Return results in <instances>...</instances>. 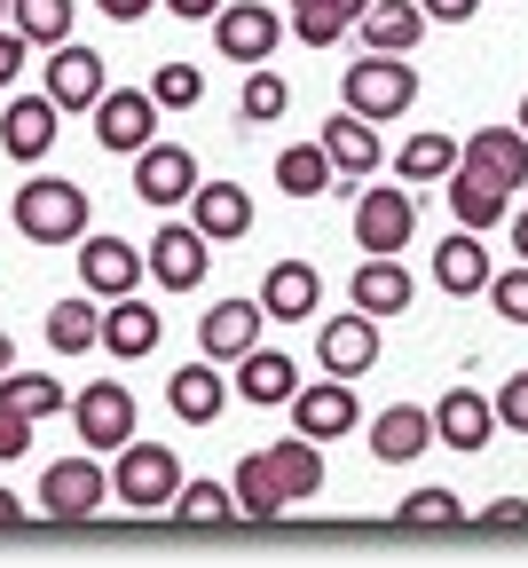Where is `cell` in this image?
Instances as JSON below:
<instances>
[{"label":"cell","instance_id":"32","mask_svg":"<svg viewBox=\"0 0 528 568\" xmlns=\"http://www.w3.org/2000/svg\"><path fill=\"white\" fill-rule=\"evenodd\" d=\"M230 489H237V514H245V521H276V514H292V497H284V481H276L268 450H253V458L230 474Z\"/></svg>","mask_w":528,"mask_h":568},{"label":"cell","instance_id":"55","mask_svg":"<svg viewBox=\"0 0 528 568\" xmlns=\"http://www.w3.org/2000/svg\"><path fill=\"white\" fill-rule=\"evenodd\" d=\"M0 24H9V0H0Z\"/></svg>","mask_w":528,"mask_h":568},{"label":"cell","instance_id":"48","mask_svg":"<svg viewBox=\"0 0 528 568\" xmlns=\"http://www.w3.org/2000/svg\"><path fill=\"white\" fill-rule=\"evenodd\" d=\"M481 529H528V506H520V497H505V506L481 514Z\"/></svg>","mask_w":528,"mask_h":568},{"label":"cell","instance_id":"12","mask_svg":"<svg viewBox=\"0 0 528 568\" xmlns=\"http://www.w3.org/2000/svg\"><path fill=\"white\" fill-rule=\"evenodd\" d=\"M197 182L205 174H197V159L182 151V142H142L134 151V197L142 205H190Z\"/></svg>","mask_w":528,"mask_h":568},{"label":"cell","instance_id":"5","mask_svg":"<svg viewBox=\"0 0 528 568\" xmlns=\"http://www.w3.org/2000/svg\"><path fill=\"white\" fill-rule=\"evenodd\" d=\"M103 497H111V474L95 466V450L55 458V466L40 474V514H48V521H95Z\"/></svg>","mask_w":528,"mask_h":568},{"label":"cell","instance_id":"41","mask_svg":"<svg viewBox=\"0 0 528 568\" xmlns=\"http://www.w3.org/2000/svg\"><path fill=\"white\" fill-rule=\"evenodd\" d=\"M347 24H355L347 9H292V17H284V32H292L299 48H339Z\"/></svg>","mask_w":528,"mask_h":568},{"label":"cell","instance_id":"16","mask_svg":"<svg viewBox=\"0 0 528 568\" xmlns=\"http://www.w3.org/2000/svg\"><path fill=\"white\" fill-rule=\"evenodd\" d=\"M261 324H268L261 301H213V308L197 316V355H213V364H237V355L261 347Z\"/></svg>","mask_w":528,"mask_h":568},{"label":"cell","instance_id":"11","mask_svg":"<svg viewBox=\"0 0 528 568\" xmlns=\"http://www.w3.org/2000/svg\"><path fill=\"white\" fill-rule=\"evenodd\" d=\"M316 364L332 379H363L370 364H379V316H363V308H339L324 332H316Z\"/></svg>","mask_w":528,"mask_h":568},{"label":"cell","instance_id":"54","mask_svg":"<svg viewBox=\"0 0 528 568\" xmlns=\"http://www.w3.org/2000/svg\"><path fill=\"white\" fill-rule=\"evenodd\" d=\"M520 134H528V95H520Z\"/></svg>","mask_w":528,"mask_h":568},{"label":"cell","instance_id":"23","mask_svg":"<svg viewBox=\"0 0 528 568\" xmlns=\"http://www.w3.org/2000/svg\"><path fill=\"white\" fill-rule=\"evenodd\" d=\"M261 308H268L276 324H308V316L324 308V276H316L308 261H276V268L261 276Z\"/></svg>","mask_w":528,"mask_h":568},{"label":"cell","instance_id":"17","mask_svg":"<svg viewBox=\"0 0 528 568\" xmlns=\"http://www.w3.org/2000/svg\"><path fill=\"white\" fill-rule=\"evenodd\" d=\"M489 435H497V395H481V387H449L441 403H434V443H449V450H489Z\"/></svg>","mask_w":528,"mask_h":568},{"label":"cell","instance_id":"29","mask_svg":"<svg viewBox=\"0 0 528 568\" xmlns=\"http://www.w3.org/2000/svg\"><path fill=\"white\" fill-rule=\"evenodd\" d=\"M441 190H449V213H458V230H481V237L512 213V190H497V182H481V174H466V166H449Z\"/></svg>","mask_w":528,"mask_h":568},{"label":"cell","instance_id":"24","mask_svg":"<svg viewBox=\"0 0 528 568\" xmlns=\"http://www.w3.org/2000/svg\"><path fill=\"white\" fill-rule=\"evenodd\" d=\"M489 245H481V230H458L449 245H434V284L449 301H474V293H489Z\"/></svg>","mask_w":528,"mask_h":568},{"label":"cell","instance_id":"45","mask_svg":"<svg viewBox=\"0 0 528 568\" xmlns=\"http://www.w3.org/2000/svg\"><path fill=\"white\" fill-rule=\"evenodd\" d=\"M24 55H32V40H24L17 24H0V95H9V88L24 80Z\"/></svg>","mask_w":528,"mask_h":568},{"label":"cell","instance_id":"39","mask_svg":"<svg viewBox=\"0 0 528 568\" xmlns=\"http://www.w3.org/2000/svg\"><path fill=\"white\" fill-rule=\"evenodd\" d=\"M237 111H245L253 126H268V119H284V111H292V88L276 80L268 63H253V71H245V95H237Z\"/></svg>","mask_w":528,"mask_h":568},{"label":"cell","instance_id":"26","mask_svg":"<svg viewBox=\"0 0 528 568\" xmlns=\"http://www.w3.org/2000/svg\"><path fill=\"white\" fill-rule=\"evenodd\" d=\"M426 443H434V410H418V403H387L370 418V458L379 466H410Z\"/></svg>","mask_w":528,"mask_h":568},{"label":"cell","instance_id":"33","mask_svg":"<svg viewBox=\"0 0 528 568\" xmlns=\"http://www.w3.org/2000/svg\"><path fill=\"white\" fill-rule=\"evenodd\" d=\"M174 521H190V529H221V521H237V489L230 481H182L174 489Z\"/></svg>","mask_w":528,"mask_h":568},{"label":"cell","instance_id":"46","mask_svg":"<svg viewBox=\"0 0 528 568\" xmlns=\"http://www.w3.org/2000/svg\"><path fill=\"white\" fill-rule=\"evenodd\" d=\"M418 9H426V24H474L481 0H418Z\"/></svg>","mask_w":528,"mask_h":568},{"label":"cell","instance_id":"21","mask_svg":"<svg viewBox=\"0 0 528 568\" xmlns=\"http://www.w3.org/2000/svg\"><path fill=\"white\" fill-rule=\"evenodd\" d=\"M166 410H174L182 426H213L221 410H230V379H221L213 355H197V364H182V372L166 379Z\"/></svg>","mask_w":528,"mask_h":568},{"label":"cell","instance_id":"19","mask_svg":"<svg viewBox=\"0 0 528 568\" xmlns=\"http://www.w3.org/2000/svg\"><path fill=\"white\" fill-rule=\"evenodd\" d=\"M166 339V316L150 308L142 293H119V301H103V355H119V364H142L150 347Z\"/></svg>","mask_w":528,"mask_h":568},{"label":"cell","instance_id":"31","mask_svg":"<svg viewBox=\"0 0 528 568\" xmlns=\"http://www.w3.org/2000/svg\"><path fill=\"white\" fill-rule=\"evenodd\" d=\"M48 347H55V355H88V347H103V308H95L88 284H80V301H55V308H48Z\"/></svg>","mask_w":528,"mask_h":568},{"label":"cell","instance_id":"7","mask_svg":"<svg viewBox=\"0 0 528 568\" xmlns=\"http://www.w3.org/2000/svg\"><path fill=\"white\" fill-rule=\"evenodd\" d=\"M276 40H284V17L268 9V0H230V9L213 17V48L230 55V63H268L276 55Z\"/></svg>","mask_w":528,"mask_h":568},{"label":"cell","instance_id":"40","mask_svg":"<svg viewBox=\"0 0 528 568\" xmlns=\"http://www.w3.org/2000/svg\"><path fill=\"white\" fill-rule=\"evenodd\" d=\"M395 521H403V529H458L466 506H458V489H418V497H403Z\"/></svg>","mask_w":528,"mask_h":568},{"label":"cell","instance_id":"1","mask_svg":"<svg viewBox=\"0 0 528 568\" xmlns=\"http://www.w3.org/2000/svg\"><path fill=\"white\" fill-rule=\"evenodd\" d=\"M17 230L24 245H80L88 237V190L63 174H32L17 190Z\"/></svg>","mask_w":528,"mask_h":568},{"label":"cell","instance_id":"6","mask_svg":"<svg viewBox=\"0 0 528 568\" xmlns=\"http://www.w3.org/2000/svg\"><path fill=\"white\" fill-rule=\"evenodd\" d=\"M55 134H63V103H55L48 88L0 103V151H9L17 166H40V159L55 151Z\"/></svg>","mask_w":528,"mask_h":568},{"label":"cell","instance_id":"43","mask_svg":"<svg viewBox=\"0 0 528 568\" xmlns=\"http://www.w3.org/2000/svg\"><path fill=\"white\" fill-rule=\"evenodd\" d=\"M497 426H505V435H528V372H512L497 387Z\"/></svg>","mask_w":528,"mask_h":568},{"label":"cell","instance_id":"13","mask_svg":"<svg viewBox=\"0 0 528 568\" xmlns=\"http://www.w3.org/2000/svg\"><path fill=\"white\" fill-rule=\"evenodd\" d=\"M292 426L308 443H339L363 426V403H355V379H316V387H299L292 395Z\"/></svg>","mask_w":528,"mask_h":568},{"label":"cell","instance_id":"53","mask_svg":"<svg viewBox=\"0 0 528 568\" xmlns=\"http://www.w3.org/2000/svg\"><path fill=\"white\" fill-rule=\"evenodd\" d=\"M9 364H17V339H9V332H0V372H9Z\"/></svg>","mask_w":528,"mask_h":568},{"label":"cell","instance_id":"47","mask_svg":"<svg viewBox=\"0 0 528 568\" xmlns=\"http://www.w3.org/2000/svg\"><path fill=\"white\" fill-rule=\"evenodd\" d=\"M166 17H182V24H213L221 9H230V0H159Z\"/></svg>","mask_w":528,"mask_h":568},{"label":"cell","instance_id":"49","mask_svg":"<svg viewBox=\"0 0 528 568\" xmlns=\"http://www.w3.org/2000/svg\"><path fill=\"white\" fill-rule=\"evenodd\" d=\"M95 9H103L111 24H142V17H150V0H95Z\"/></svg>","mask_w":528,"mask_h":568},{"label":"cell","instance_id":"18","mask_svg":"<svg viewBox=\"0 0 528 568\" xmlns=\"http://www.w3.org/2000/svg\"><path fill=\"white\" fill-rule=\"evenodd\" d=\"M458 166L481 174V182H497V190H528V134L520 126H481V134H466Z\"/></svg>","mask_w":528,"mask_h":568},{"label":"cell","instance_id":"20","mask_svg":"<svg viewBox=\"0 0 528 568\" xmlns=\"http://www.w3.org/2000/svg\"><path fill=\"white\" fill-rule=\"evenodd\" d=\"M142 276H150L142 245H126V237H88V245H80V284H88L95 301H119V293H134Z\"/></svg>","mask_w":528,"mask_h":568},{"label":"cell","instance_id":"35","mask_svg":"<svg viewBox=\"0 0 528 568\" xmlns=\"http://www.w3.org/2000/svg\"><path fill=\"white\" fill-rule=\"evenodd\" d=\"M0 403H17L24 418H55V410H71V403H63V379H55V372H17V364L0 372Z\"/></svg>","mask_w":528,"mask_h":568},{"label":"cell","instance_id":"2","mask_svg":"<svg viewBox=\"0 0 528 568\" xmlns=\"http://www.w3.org/2000/svg\"><path fill=\"white\" fill-rule=\"evenodd\" d=\"M174 489H182V458L166 450V443H126V450H111V497L119 506H134V514H174Z\"/></svg>","mask_w":528,"mask_h":568},{"label":"cell","instance_id":"8","mask_svg":"<svg viewBox=\"0 0 528 568\" xmlns=\"http://www.w3.org/2000/svg\"><path fill=\"white\" fill-rule=\"evenodd\" d=\"M71 426H80V450H126L134 443V395L119 379H95L88 395H71Z\"/></svg>","mask_w":528,"mask_h":568},{"label":"cell","instance_id":"28","mask_svg":"<svg viewBox=\"0 0 528 568\" xmlns=\"http://www.w3.org/2000/svg\"><path fill=\"white\" fill-rule=\"evenodd\" d=\"M237 395L261 403V410H276V403L299 395V364L284 347H253V355H237Z\"/></svg>","mask_w":528,"mask_h":568},{"label":"cell","instance_id":"27","mask_svg":"<svg viewBox=\"0 0 528 568\" xmlns=\"http://www.w3.org/2000/svg\"><path fill=\"white\" fill-rule=\"evenodd\" d=\"M355 32H363V48H379V55H410L426 40V9H418V0H370V9L355 17Z\"/></svg>","mask_w":528,"mask_h":568},{"label":"cell","instance_id":"22","mask_svg":"<svg viewBox=\"0 0 528 568\" xmlns=\"http://www.w3.org/2000/svg\"><path fill=\"white\" fill-rule=\"evenodd\" d=\"M190 222H197L213 245H237V237L253 230V197H245V182H197V190H190Z\"/></svg>","mask_w":528,"mask_h":568},{"label":"cell","instance_id":"51","mask_svg":"<svg viewBox=\"0 0 528 568\" xmlns=\"http://www.w3.org/2000/svg\"><path fill=\"white\" fill-rule=\"evenodd\" d=\"M505 230H512V253L528 261V205H520V213H505Z\"/></svg>","mask_w":528,"mask_h":568},{"label":"cell","instance_id":"3","mask_svg":"<svg viewBox=\"0 0 528 568\" xmlns=\"http://www.w3.org/2000/svg\"><path fill=\"white\" fill-rule=\"evenodd\" d=\"M339 95H347V111H355V119L379 126V119H403V111L418 103V71H410V55H379V48H370V55H355V63H347Z\"/></svg>","mask_w":528,"mask_h":568},{"label":"cell","instance_id":"38","mask_svg":"<svg viewBox=\"0 0 528 568\" xmlns=\"http://www.w3.org/2000/svg\"><path fill=\"white\" fill-rule=\"evenodd\" d=\"M395 166H403V182H441L449 166H458V142H449V134H410Z\"/></svg>","mask_w":528,"mask_h":568},{"label":"cell","instance_id":"37","mask_svg":"<svg viewBox=\"0 0 528 568\" xmlns=\"http://www.w3.org/2000/svg\"><path fill=\"white\" fill-rule=\"evenodd\" d=\"M150 103L159 111H197L205 103V71L197 63H159L150 71Z\"/></svg>","mask_w":528,"mask_h":568},{"label":"cell","instance_id":"30","mask_svg":"<svg viewBox=\"0 0 528 568\" xmlns=\"http://www.w3.org/2000/svg\"><path fill=\"white\" fill-rule=\"evenodd\" d=\"M268 466H276V481H284V497H292V506H299V497H316V489H324V443H308L299 426L268 443Z\"/></svg>","mask_w":528,"mask_h":568},{"label":"cell","instance_id":"34","mask_svg":"<svg viewBox=\"0 0 528 568\" xmlns=\"http://www.w3.org/2000/svg\"><path fill=\"white\" fill-rule=\"evenodd\" d=\"M339 174H332V159H324V142H292V151L276 159V190L284 197H324Z\"/></svg>","mask_w":528,"mask_h":568},{"label":"cell","instance_id":"10","mask_svg":"<svg viewBox=\"0 0 528 568\" xmlns=\"http://www.w3.org/2000/svg\"><path fill=\"white\" fill-rule=\"evenodd\" d=\"M150 276H159L166 284V293H197V284H205V261H213V237L197 230V222H166L159 237H150Z\"/></svg>","mask_w":528,"mask_h":568},{"label":"cell","instance_id":"14","mask_svg":"<svg viewBox=\"0 0 528 568\" xmlns=\"http://www.w3.org/2000/svg\"><path fill=\"white\" fill-rule=\"evenodd\" d=\"M48 95H55L63 111H95V103L111 95V63H103L95 48H80V40L48 48Z\"/></svg>","mask_w":528,"mask_h":568},{"label":"cell","instance_id":"9","mask_svg":"<svg viewBox=\"0 0 528 568\" xmlns=\"http://www.w3.org/2000/svg\"><path fill=\"white\" fill-rule=\"evenodd\" d=\"M88 119H95V142H103V151L134 159L142 142H159V119H166V111L150 103V88H111V95H103Z\"/></svg>","mask_w":528,"mask_h":568},{"label":"cell","instance_id":"50","mask_svg":"<svg viewBox=\"0 0 528 568\" xmlns=\"http://www.w3.org/2000/svg\"><path fill=\"white\" fill-rule=\"evenodd\" d=\"M284 9H347V17H363L370 0H284Z\"/></svg>","mask_w":528,"mask_h":568},{"label":"cell","instance_id":"52","mask_svg":"<svg viewBox=\"0 0 528 568\" xmlns=\"http://www.w3.org/2000/svg\"><path fill=\"white\" fill-rule=\"evenodd\" d=\"M17 521H24V506H17L9 489H0V529H17Z\"/></svg>","mask_w":528,"mask_h":568},{"label":"cell","instance_id":"15","mask_svg":"<svg viewBox=\"0 0 528 568\" xmlns=\"http://www.w3.org/2000/svg\"><path fill=\"white\" fill-rule=\"evenodd\" d=\"M418 301V276L403 268V253H363V268L347 276V308L363 316H403Z\"/></svg>","mask_w":528,"mask_h":568},{"label":"cell","instance_id":"4","mask_svg":"<svg viewBox=\"0 0 528 568\" xmlns=\"http://www.w3.org/2000/svg\"><path fill=\"white\" fill-rule=\"evenodd\" d=\"M410 237H418L410 182H363V197H355V245L363 253H403Z\"/></svg>","mask_w":528,"mask_h":568},{"label":"cell","instance_id":"25","mask_svg":"<svg viewBox=\"0 0 528 568\" xmlns=\"http://www.w3.org/2000/svg\"><path fill=\"white\" fill-rule=\"evenodd\" d=\"M316 142H324V159H332V174H339V182L379 174V159H387V151H379V126L355 119V111H347V119H324V134H316Z\"/></svg>","mask_w":528,"mask_h":568},{"label":"cell","instance_id":"36","mask_svg":"<svg viewBox=\"0 0 528 568\" xmlns=\"http://www.w3.org/2000/svg\"><path fill=\"white\" fill-rule=\"evenodd\" d=\"M9 24L32 48H63L71 40V0H9Z\"/></svg>","mask_w":528,"mask_h":568},{"label":"cell","instance_id":"44","mask_svg":"<svg viewBox=\"0 0 528 568\" xmlns=\"http://www.w3.org/2000/svg\"><path fill=\"white\" fill-rule=\"evenodd\" d=\"M32 426H40V418H24L17 403H0V466H9V458H24V450H32Z\"/></svg>","mask_w":528,"mask_h":568},{"label":"cell","instance_id":"42","mask_svg":"<svg viewBox=\"0 0 528 568\" xmlns=\"http://www.w3.org/2000/svg\"><path fill=\"white\" fill-rule=\"evenodd\" d=\"M489 308H497L505 324H528V261H520V268H497V276H489Z\"/></svg>","mask_w":528,"mask_h":568}]
</instances>
